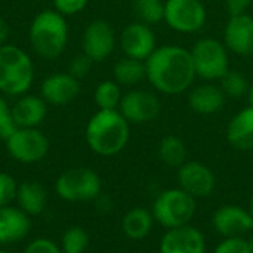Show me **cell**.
Returning <instances> with one entry per match:
<instances>
[{
	"instance_id": "cell-7",
	"label": "cell",
	"mask_w": 253,
	"mask_h": 253,
	"mask_svg": "<svg viewBox=\"0 0 253 253\" xmlns=\"http://www.w3.org/2000/svg\"><path fill=\"white\" fill-rule=\"evenodd\" d=\"M228 52L225 43L218 39L203 37L197 40L190 50L196 76L208 82L221 80L230 70Z\"/></svg>"
},
{
	"instance_id": "cell-40",
	"label": "cell",
	"mask_w": 253,
	"mask_h": 253,
	"mask_svg": "<svg viewBox=\"0 0 253 253\" xmlns=\"http://www.w3.org/2000/svg\"><path fill=\"white\" fill-rule=\"evenodd\" d=\"M248 209L251 211V213H252V216H253V193H252V196H251V200H249V206H248Z\"/></svg>"
},
{
	"instance_id": "cell-26",
	"label": "cell",
	"mask_w": 253,
	"mask_h": 253,
	"mask_svg": "<svg viewBox=\"0 0 253 253\" xmlns=\"http://www.w3.org/2000/svg\"><path fill=\"white\" fill-rule=\"evenodd\" d=\"M122 98V86L116 80L101 82L93 93V99L98 110H119Z\"/></svg>"
},
{
	"instance_id": "cell-6",
	"label": "cell",
	"mask_w": 253,
	"mask_h": 253,
	"mask_svg": "<svg viewBox=\"0 0 253 253\" xmlns=\"http://www.w3.org/2000/svg\"><path fill=\"white\" fill-rule=\"evenodd\" d=\"M102 181L90 168H71L62 172L55 182V193L70 203L92 202L101 196Z\"/></svg>"
},
{
	"instance_id": "cell-12",
	"label": "cell",
	"mask_w": 253,
	"mask_h": 253,
	"mask_svg": "<svg viewBox=\"0 0 253 253\" xmlns=\"http://www.w3.org/2000/svg\"><path fill=\"white\" fill-rule=\"evenodd\" d=\"M212 227L222 239L248 237L253 231V216L248 208L224 205L213 212Z\"/></svg>"
},
{
	"instance_id": "cell-20",
	"label": "cell",
	"mask_w": 253,
	"mask_h": 253,
	"mask_svg": "<svg viewBox=\"0 0 253 253\" xmlns=\"http://www.w3.org/2000/svg\"><path fill=\"white\" fill-rule=\"evenodd\" d=\"M227 96L221 86L213 83H203L193 87L188 93V105L197 114H215L225 105Z\"/></svg>"
},
{
	"instance_id": "cell-25",
	"label": "cell",
	"mask_w": 253,
	"mask_h": 253,
	"mask_svg": "<svg viewBox=\"0 0 253 253\" xmlns=\"http://www.w3.org/2000/svg\"><path fill=\"white\" fill-rule=\"evenodd\" d=\"M159 157L168 168L178 169L187 162V147L179 136L168 135L159 144Z\"/></svg>"
},
{
	"instance_id": "cell-36",
	"label": "cell",
	"mask_w": 253,
	"mask_h": 253,
	"mask_svg": "<svg viewBox=\"0 0 253 253\" xmlns=\"http://www.w3.org/2000/svg\"><path fill=\"white\" fill-rule=\"evenodd\" d=\"M251 4H252V0H225V9L230 18L248 13Z\"/></svg>"
},
{
	"instance_id": "cell-1",
	"label": "cell",
	"mask_w": 253,
	"mask_h": 253,
	"mask_svg": "<svg viewBox=\"0 0 253 253\" xmlns=\"http://www.w3.org/2000/svg\"><path fill=\"white\" fill-rule=\"evenodd\" d=\"M147 80L165 95H179L194 83L196 70L188 49L176 44L157 47L145 59Z\"/></svg>"
},
{
	"instance_id": "cell-22",
	"label": "cell",
	"mask_w": 253,
	"mask_h": 253,
	"mask_svg": "<svg viewBox=\"0 0 253 253\" xmlns=\"http://www.w3.org/2000/svg\"><path fill=\"white\" fill-rule=\"evenodd\" d=\"M16 206L31 216H39L44 212L47 205V193L44 187L37 181H24L18 184L16 197H15Z\"/></svg>"
},
{
	"instance_id": "cell-13",
	"label": "cell",
	"mask_w": 253,
	"mask_h": 253,
	"mask_svg": "<svg viewBox=\"0 0 253 253\" xmlns=\"http://www.w3.org/2000/svg\"><path fill=\"white\" fill-rule=\"evenodd\" d=\"M82 47L92 62L105 61L116 49V33L111 24L105 19L92 21L83 31Z\"/></svg>"
},
{
	"instance_id": "cell-19",
	"label": "cell",
	"mask_w": 253,
	"mask_h": 253,
	"mask_svg": "<svg viewBox=\"0 0 253 253\" xmlns=\"http://www.w3.org/2000/svg\"><path fill=\"white\" fill-rule=\"evenodd\" d=\"M31 231V219L18 206L0 208V243H18Z\"/></svg>"
},
{
	"instance_id": "cell-31",
	"label": "cell",
	"mask_w": 253,
	"mask_h": 253,
	"mask_svg": "<svg viewBox=\"0 0 253 253\" xmlns=\"http://www.w3.org/2000/svg\"><path fill=\"white\" fill-rule=\"evenodd\" d=\"M213 253H252L246 237H231L222 239Z\"/></svg>"
},
{
	"instance_id": "cell-3",
	"label": "cell",
	"mask_w": 253,
	"mask_h": 253,
	"mask_svg": "<svg viewBox=\"0 0 253 253\" xmlns=\"http://www.w3.org/2000/svg\"><path fill=\"white\" fill-rule=\"evenodd\" d=\"M65 18L55 9L42 10L34 16L28 30V39L37 56L52 61L64 53L70 34Z\"/></svg>"
},
{
	"instance_id": "cell-30",
	"label": "cell",
	"mask_w": 253,
	"mask_h": 253,
	"mask_svg": "<svg viewBox=\"0 0 253 253\" xmlns=\"http://www.w3.org/2000/svg\"><path fill=\"white\" fill-rule=\"evenodd\" d=\"M16 190H18L16 179L7 172H0V208L10 206L15 202Z\"/></svg>"
},
{
	"instance_id": "cell-14",
	"label": "cell",
	"mask_w": 253,
	"mask_h": 253,
	"mask_svg": "<svg viewBox=\"0 0 253 253\" xmlns=\"http://www.w3.org/2000/svg\"><path fill=\"white\" fill-rule=\"evenodd\" d=\"M120 47L125 56L145 61L156 49V36L150 25L139 21L126 25L120 34Z\"/></svg>"
},
{
	"instance_id": "cell-37",
	"label": "cell",
	"mask_w": 253,
	"mask_h": 253,
	"mask_svg": "<svg viewBox=\"0 0 253 253\" xmlns=\"http://www.w3.org/2000/svg\"><path fill=\"white\" fill-rule=\"evenodd\" d=\"M7 37H9V25H7V22L0 16V46L6 44Z\"/></svg>"
},
{
	"instance_id": "cell-33",
	"label": "cell",
	"mask_w": 253,
	"mask_h": 253,
	"mask_svg": "<svg viewBox=\"0 0 253 253\" xmlns=\"http://www.w3.org/2000/svg\"><path fill=\"white\" fill-rule=\"evenodd\" d=\"M24 253H62V251L61 246L52 239L37 237L25 246Z\"/></svg>"
},
{
	"instance_id": "cell-9",
	"label": "cell",
	"mask_w": 253,
	"mask_h": 253,
	"mask_svg": "<svg viewBox=\"0 0 253 253\" xmlns=\"http://www.w3.org/2000/svg\"><path fill=\"white\" fill-rule=\"evenodd\" d=\"M208 19V12L202 0H166L165 21L178 33H197Z\"/></svg>"
},
{
	"instance_id": "cell-41",
	"label": "cell",
	"mask_w": 253,
	"mask_h": 253,
	"mask_svg": "<svg viewBox=\"0 0 253 253\" xmlns=\"http://www.w3.org/2000/svg\"><path fill=\"white\" fill-rule=\"evenodd\" d=\"M0 253H10V252H7V251H3V249H0Z\"/></svg>"
},
{
	"instance_id": "cell-5",
	"label": "cell",
	"mask_w": 253,
	"mask_h": 253,
	"mask_svg": "<svg viewBox=\"0 0 253 253\" xmlns=\"http://www.w3.org/2000/svg\"><path fill=\"white\" fill-rule=\"evenodd\" d=\"M196 212L197 199L179 187L159 193L151 208L154 221L166 230L188 225L196 216Z\"/></svg>"
},
{
	"instance_id": "cell-8",
	"label": "cell",
	"mask_w": 253,
	"mask_h": 253,
	"mask_svg": "<svg viewBox=\"0 0 253 253\" xmlns=\"http://www.w3.org/2000/svg\"><path fill=\"white\" fill-rule=\"evenodd\" d=\"M4 145L9 156L22 165L39 163L49 153V139L37 127H16Z\"/></svg>"
},
{
	"instance_id": "cell-16",
	"label": "cell",
	"mask_w": 253,
	"mask_h": 253,
	"mask_svg": "<svg viewBox=\"0 0 253 253\" xmlns=\"http://www.w3.org/2000/svg\"><path fill=\"white\" fill-rule=\"evenodd\" d=\"M82 90L80 80L70 73L47 76L40 84V96L50 105H67L74 101Z\"/></svg>"
},
{
	"instance_id": "cell-15",
	"label": "cell",
	"mask_w": 253,
	"mask_h": 253,
	"mask_svg": "<svg viewBox=\"0 0 253 253\" xmlns=\"http://www.w3.org/2000/svg\"><path fill=\"white\" fill-rule=\"evenodd\" d=\"M159 253H206V239L190 224L170 228L160 240Z\"/></svg>"
},
{
	"instance_id": "cell-21",
	"label": "cell",
	"mask_w": 253,
	"mask_h": 253,
	"mask_svg": "<svg viewBox=\"0 0 253 253\" xmlns=\"http://www.w3.org/2000/svg\"><path fill=\"white\" fill-rule=\"evenodd\" d=\"M227 141L240 151H253V107L239 111L227 126Z\"/></svg>"
},
{
	"instance_id": "cell-34",
	"label": "cell",
	"mask_w": 253,
	"mask_h": 253,
	"mask_svg": "<svg viewBox=\"0 0 253 253\" xmlns=\"http://www.w3.org/2000/svg\"><path fill=\"white\" fill-rule=\"evenodd\" d=\"M92 61L84 55V53H80V55H76L71 61H70V64H68V71L67 73H70L73 77H76V79H83V77H86L87 74H89V71H90V68H92Z\"/></svg>"
},
{
	"instance_id": "cell-38",
	"label": "cell",
	"mask_w": 253,
	"mask_h": 253,
	"mask_svg": "<svg viewBox=\"0 0 253 253\" xmlns=\"http://www.w3.org/2000/svg\"><path fill=\"white\" fill-rule=\"evenodd\" d=\"M248 99H249V104L253 107V83L249 87V92H248Z\"/></svg>"
},
{
	"instance_id": "cell-39",
	"label": "cell",
	"mask_w": 253,
	"mask_h": 253,
	"mask_svg": "<svg viewBox=\"0 0 253 253\" xmlns=\"http://www.w3.org/2000/svg\"><path fill=\"white\" fill-rule=\"evenodd\" d=\"M246 240H248V245H249V248H251V251L253 253V231L246 237Z\"/></svg>"
},
{
	"instance_id": "cell-24",
	"label": "cell",
	"mask_w": 253,
	"mask_h": 253,
	"mask_svg": "<svg viewBox=\"0 0 253 253\" xmlns=\"http://www.w3.org/2000/svg\"><path fill=\"white\" fill-rule=\"evenodd\" d=\"M113 74H114V80L120 86H126V87L136 86L144 79H147L145 61H139V59L125 56L116 62Z\"/></svg>"
},
{
	"instance_id": "cell-11",
	"label": "cell",
	"mask_w": 253,
	"mask_h": 253,
	"mask_svg": "<svg viewBox=\"0 0 253 253\" xmlns=\"http://www.w3.org/2000/svg\"><path fill=\"white\" fill-rule=\"evenodd\" d=\"M178 187L194 199L211 197L216 187V176L213 170L202 162H185L176 169Z\"/></svg>"
},
{
	"instance_id": "cell-27",
	"label": "cell",
	"mask_w": 253,
	"mask_h": 253,
	"mask_svg": "<svg viewBox=\"0 0 253 253\" xmlns=\"http://www.w3.org/2000/svg\"><path fill=\"white\" fill-rule=\"evenodd\" d=\"M133 13L138 21L147 25L165 21V1L162 0H133Z\"/></svg>"
},
{
	"instance_id": "cell-29",
	"label": "cell",
	"mask_w": 253,
	"mask_h": 253,
	"mask_svg": "<svg viewBox=\"0 0 253 253\" xmlns=\"http://www.w3.org/2000/svg\"><path fill=\"white\" fill-rule=\"evenodd\" d=\"M221 89L225 93L227 98H233V99H239L245 95H248L251 83L246 79V76H243L240 71L237 70H228L222 79H221Z\"/></svg>"
},
{
	"instance_id": "cell-18",
	"label": "cell",
	"mask_w": 253,
	"mask_h": 253,
	"mask_svg": "<svg viewBox=\"0 0 253 253\" xmlns=\"http://www.w3.org/2000/svg\"><path fill=\"white\" fill-rule=\"evenodd\" d=\"M16 127H37L47 116V102L40 95H22L10 107Z\"/></svg>"
},
{
	"instance_id": "cell-28",
	"label": "cell",
	"mask_w": 253,
	"mask_h": 253,
	"mask_svg": "<svg viewBox=\"0 0 253 253\" xmlns=\"http://www.w3.org/2000/svg\"><path fill=\"white\" fill-rule=\"evenodd\" d=\"M90 237L87 231L79 225L67 228L61 237V251L62 253H84L89 248Z\"/></svg>"
},
{
	"instance_id": "cell-23",
	"label": "cell",
	"mask_w": 253,
	"mask_h": 253,
	"mask_svg": "<svg viewBox=\"0 0 253 253\" xmlns=\"http://www.w3.org/2000/svg\"><path fill=\"white\" fill-rule=\"evenodd\" d=\"M154 222L151 211L145 208H132L122 219V231L130 240H142L150 236Z\"/></svg>"
},
{
	"instance_id": "cell-4",
	"label": "cell",
	"mask_w": 253,
	"mask_h": 253,
	"mask_svg": "<svg viewBox=\"0 0 253 253\" xmlns=\"http://www.w3.org/2000/svg\"><path fill=\"white\" fill-rule=\"evenodd\" d=\"M34 82V62L16 44L0 46V93L7 96L25 95Z\"/></svg>"
},
{
	"instance_id": "cell-32",
	"label": "cell",
	"mask_w": 253,
	"mask_h": 253,
	"mask_svg": "<svg viewBox=\"0 0 253 253\" xmlns=\"http://www.w3.org/2000/svg\"><path fill=\"white\" fill-rule=\"evenodd\" d=\"M15 129H16V126L12 120L10 107L6 102V99L0 95V138L3 141H6Z\"/></svg>"
},
{
	"instance_id": "cell-17",
	"label": "cell",
	"mask_w": 253,
	"mask_h": 253,
	"mask_svg": "<svg viewBox=\"0 0 253 253\" xmlns=\"http://www.w3.org/2000/svg\"><path fill=\"white\" fill-rule=\"evenodd\" d=\"M224 43L236 55L253 56V16H231L224 30Z\"/></svg>"
},
{
	"instance_id": "cell-10",
	"label": "cell",
	"mask_w": 253,
	"mask_h": 253,
	"mask_svg": "<svg viewBox=\"0 0 253 253\" xmlns=\"http://www.w3.org/2000/svg\"><path fill=\"white\" fill-rule=\"evenodd\" d=\"M119 111L129 123H150L159 117L162 111V102L159 96L150 90L133 89L123 95Z\"/></svg>"
},
{
	"instance_id": "cell-2",
	"label": "cell",
	"mask_w": 253,
	"mask_h": 253,
	"mask_svg": "<svg viewBox=\"0 0 253 253\" xmlns=\"http://www.w3.org/2000/svg\"><path fill=\"white\" fill-rule=\"evenodd\" d=\"M89 148L102 157L122 153L130 138V123L119 110H98L84 130Z\"/></svg>"
},
{
	"instance_id": "cell-35",
	"label": "cell",
	"mask_w": 253,
	"mask_h": 253,
	"mask_svg": "<svg viewBox=\"0 0 253 253\" xmlns=\"http://www.w3.org/2000/svg\"><path fill=\"white\" fill-rule=\"evenodd\" d=\"M89 0H53L55 10H58L64 16H74L80 13L86 6Z\"/></svg>"
}]
</instances>
